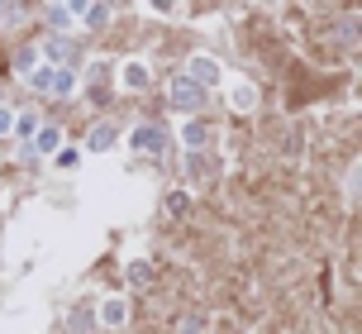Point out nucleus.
I'll use <instances>...</instances> for the list:
<instances>
[{
    "label": "nucleus",
    "mask_w": 362,
    "mask_h": 334,
    "mask_svg": "<svg viewBox=\"0 0 362 334\" xmlns=\"http://www.w3.org/2000/svg\"><path fill=\"white\" fill-rule=\"evenodd\" d=\"M110 144H115V125H95V129H90V139H86L90 153H105Z\"/></svg>",
    "instance_id": "6e6552de"
},
{
    "label": "nucleus",
    "mask_w": 362,
    "mask_h": 334,
    "mask_svg": "<svg viewBox=\"0 0 362 334\" xmlns=\"http://www.w3.org/2000/svg\"><path fill=\"white\" fill-rule=\"evenodd\" d=\"M10 129H15V110H10V105H0V139H5Z\"/></svg>",
    "instance_id": "f8f14e48"
},
{
    "label": "nucleus",
    "mask_w": 362,
    "mask_h": 334,
    "mask_svg": "<svg viewBox=\"0 0 362 334\" xmlns=\"http://www.w3.org/2000/svg\"><path fill=\"white\" fill-rule=\"evenodd\" d=\"M124 320H129V301L124 296L100 301V325H105V330H124Z\"/></svg>",
    "instance_id": "7ed1b4c3"
},
{
    "label": "nucleus",
    "mask_w": 362,
    "mask_h": 334,
    "mask_svg": "<svg viewBox=\"0 0 362 334\" xmlns=\"http://www.w3.org/2000/svg\"><path fill=\"white\" fill-rule=\"evenodd\" d=\"M148 81H153V72H148L144 57H129L124 67H119V86H124V91H144Z\"/></svg>",
    "instance_id": "f257e3e1"
},
{
    "label": "nucleus",
    "mask_w": 362,
    "mask_h": 334,
    "mask_svg": "<svg viewBox=\"0 0 362 334\" xmlns=\"http://www.w3.org/2000/svg\"><path fill=\"white\" fill-rule=\"evenodd\" d=\"M181 144H186V149H205V144H210V125H205V120H186V125H181Z\"/></svg>",
    "instance_id": "20e7f679"
},
{
    "label": "nucleus",
    "mask_w": 362,
    "mask_h": 334,
    "mask_svg": "<svg viewBox=\"0 0 362 334\" xmlns=\"http://www.w3.org/2000/svg\"><path fill=\"white\" fill-rule=\"evenodd\" d=\"M229 105L238 115H253L257 110V86L253 81H229Z\"/></svg>",
    "instance_id": "f03ea898"
},
{
    "label": "nucleus",
    "mask_w": 362,
    "mask_h": 334,
    "mask_svg": "<svg viewBox=\"0 0 362 334\" xmlns=\"http://www.w3.org/2000/svg\"><path fill=\"white\" fill-rule=\"evenodd\" d=\"M10 134H19V139L38 134V115H15V129H10Z\"/></svg>",
    "instance_id": "9b49d317"
},
{
    "label": "nucleus",
    "mask_w": 362,
    "mask_h": 334,
    "mask_svg": "<svg viewBox=\"0 0 362 334\" xmlns=\"http://www.w3.org/2000/svg\"><path fill=\"white\" fill-rule=\"evenodd\" d=\"M34 149H38V153H57V149H62V129H53V125H38Z\"/></svg>",
    "instance_id": "423d86ee"
},
{
    "label": "nucleus",
    "mask_w": 362,
    "mask_h": 334,
    "mask_svg": "<svg viewBox=\"0 0 362 334\" xmlns=\"http://www.w3.org/2000/svg\"><path fill=\"white\" fill-rule=\"evenodd\" d=\"M191 76H196L200 86H215V81H219V62H215V57H205V53L191 57Z\"/></svg>",
    "instance_id": "39448f33"
},
{
    "label": "nucleus",
    "mask_w": 362,
    "mask_h": 334,
    "mask_svg": "<svg viewBox=\"0 0 362 334\" xmlns=\"http://www.w3.org/2000/svg\"><path fill=\"white\" fill-rule=\"evenodd\" d=\"M172 5H177V0H148V10H153V15H172Z\"/></svg>",
    "instance_id": "ddd939ff"
},
{
    "label": "nucleus",
    "mask_w": 362,
    "mask_h": 334,
    "mask_svg": "<svg viewBox=\"0 0 362 334\" xmlns=\"http://www.w3.org/2000/svg\"><path fill=\"white\" fill-rule=\"evenodd\" d=\"M129 144H134V149H144V153H153L158 144H163V134H158V129H148V125H139V129L129 134Z\"/></svg>",
    "instance_id": "0eeeda50"
},
{
    "label": "nucleus",
    "mask_w": 362,
    "mask_h": 334,
    "mask_svg": "<svg viewBox=\"0 0 362 334\" xmlns=\"http://www.w3.org/2000/svg\"><path fill=\"white\" fill-rule=\"evenodd\" d=\"M105 19H110V5H86L81 24H86V29H105Z\"/></svg>",
    "instance_id": "1a4fd4ad"
},
{
    "label": "nucleus",
    "mask_w": 362,
    "mask_h": 334,
    "mask_svg": "<svg viewBox=\"0 0 362 334\" xmlns=\"http://www.w3.org/2000/svg\"><path fill=\"white\" fill-rule=\"evenodd\" d=\"M38 62H43V57H38V48H24V53L15 57V72H19V76H29V72L38 67Z\"/></svg>",
    "instance_id": "9d476101"
},
{
    "label": "nucleus",
    "mask_w": 362,
    "mask_h": 334,
    "mask_svg": "<svg viewBox=\"0 0 362 334\" xmlns=\"http://www.w3.org/2000/svg\"><path fill=\"white\" fill-rule=\"evenodd\" d=\"M53 5H67V0H53Z\"/></svg>",
    "instance_id": "4468645a"
}]
</instances>
